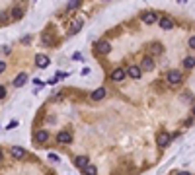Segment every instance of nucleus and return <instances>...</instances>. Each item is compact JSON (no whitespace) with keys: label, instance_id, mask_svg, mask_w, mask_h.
I'll list each match as a JSON object with an SVG mask.
<instances>
[{"label":"nucleus","instance_id":"f257e3e1","mask_svg":"<svg viewBox=\"0 0 195 175\" xmlns=\"http://www.w3.org/2000/svg\"><path fill=\"white\" fill-rule=\"evenodd\" d=\"M166 80H168L170 86H178L179 82H182V72H179V70H170Z\"/></svg>","mask_w":195,"mask_h":175},{"label":"nucleus","instance_id":"f03ea898","mask_svg":"<svg viewBox=\"0 0 195 175\" xmlns=\"http://www.w3.org/2000/svg\"><path fill=\"white\" fill-rule=\"evenodd\" d=\"M125 76H127V70H123V68H115L111 72V80L113 82H123Z\"/></svg>","mask_w":195,"mask_h":175},{"label":"nucleus","instance_id":"7ed1b4c3","mask_svg":"<svg viewBox=\"0 0 195 175\" xmlns=\"http://www.w3.org/2000/svg\"><path fill=\"white\" fill-rule=\"evenodd\" d=\"M152 68H154L152 56H144V58H142V64H141V70H142V72H150Z\"/></svg>","mask_w":195,"mask_h":175},{"label":"nucleus","instance_id":"20e7f679","mask_svg":"<svg viewBox=\"0 0 195 175\" xmlns=\"http://www.w3.org/2000/svg\"><path fill=\"white\" fill-rule=\"evenodd\" d=\"M57 142H59V144H70L72 142V134L67 132V130H63V132L57 134Z\"/></svg>","mask_w":195,"mask_h":175},{"label":"nucleus","instance_id":"39448f33","mask_svg":"<svg viewBox=\"0 0 195 175\" xmlns=\"http://www.w3.org/2000/svg\"><path fill=\"white\" fill-rule=\"evenodd\" d=\"M10 154L16 158V159H24V158H26V150L21 148V146H12V148H10Z\"/></svg>","mask_w":195,"mask_h":175},{"label":"nucleus","instance_id":"423d86ee","mask_svg":"<svg viewBox=\"0 0 195 175\" xmlns=\"http://www.w3.org/2000/svg\"><path fill=\"white\" fill-rule=\"evenodd\" d=\"M158 18H156V14L154 12H146V14H142V24H146V25H152L156 24Z\"/></svg>","mask_w":195,"mask_h":175},{"label":"nucleus","instance_id":"0eeeda50","mask_svg":"<svg viewBox=\"0 0 195 175\" xmlns=\"http://www.w3.org/2000/svg\"><path fill=\"white\" fill-rule=\"evenodd\" d=\"M127 76H131L133 80H139V78L142 76L141 66H129V68H127Z\"/></svg>","mask_w":195,"mask_h":175},{"label":"nucleus","instance_id":"6e6552de","mask_svg":"<svg viewBox=\"0 0 195 175\" xmlns=\"http://www.w3.org/2000/svg\"><path fill=\"white\" fill-rule=\"evenodd\" d=\"M170 140H172V136L170 134H166V132H162V134H158V148H164V146H168L170 144Z\"/></svg>","mask_w":195,"mask_h":175},{"label":"nucleus","instance_id":"1a4fd4ad","mask_svg":"<svg viewBox=\"0 0 195 175\" xmlns=\"http://www.w3.org/2000/svg\"><path fill=\"white\" fill-rule=\"evenodd\" d=\"M35 64H37L39 68H47V66H49V56L37 55V56H35Z\"/></svg>","mask_w":195,"mask_h":175},{"label":"nucleus","instance_id":"9d476101","mask_svg":"<svg viewBox=\"0 0 195 175\" xmlns=\"http://www.w3.org/2000/svg\"><path fill=\"white\" fill-rule=\"evenodd\" d=\"M98 51H100L102 55L111 53V45H109V41H100V43H98Z\"/></svg>","mask_w":195,"mask_h":175},{"label":"nucleus","instance_id":"9b49d317","mask_svg":"<svg viewBox=\"0 0 195 175\" xmlns=\"http://www.w3.org/2000/svg\"><path fill=\"white\" fill-rule=\"evenodd\" d=\"M105 97V88H98V90L92 92V99L94 101H102Z\"/></svg>","mask_w":195,"mask_h":175},{"label":"nucleus","instance_id":"f8f14e48","mask_svg":"<svg viewBox=\"0 0 195 175\" xmlns=\"http://www.w3.org/2000/svg\"><path fill=\"white\" fill-rule=\"evenodd\" d=\"M158 25H160L162 29H166V31H168V29L174 27V21H172L170 18H160V20H158Z\"/></svg>","mask_w":195,"mask_h":175},{"label":"nucleus","instance_id":"ddd939ff","mask_svg":"<svg viewBox=\"0 0 195 175\" xmlns=\"http://www.w3.org/2000/svg\"><path fill=\"white\" fill-rule=\"evenodd\" d=\"M88 164H90V162H88V158H86V156H76V158H74V165L80 167V169H82V167H86Z\"/></svg>","mask_w":195,"mask_h":175},{"label":"nucleus","instance_id":"4468645a","mask_svg":"<svg viewBox=\"0 0 195 175\" xmlns=\"http://www.w3.org/2000/svg\"><path fill=\"white\" fill-rule=\"evenodd\" d=\"M24 8L21 6H16V8H12V20H21L24 18Z\"/></svg>","mask_w":195,"mask_h":175},{"label":"nucleus","instance_id":"2eb2a0df","mask_svg":"<svg viewBox=\"0 0 195 175\" xmlns=\"http://www.w3.org/2000/svg\"><path fill=\"white\" fill-rule=\"evenodd\" d=\"M26 82H27V76L24 74V72H20V74L16 76V80H14V86H16V88H21Z\"/></svg>","mask_w":195,"mask_h":175},{"label":"nucleus","instance_id":"dca6fc26","mask_svg":"<svg viewBox=\"0 0 195 175\" xmlns=\"http://www.w3.org/2000/svg\"><path fill=\"white\" fill-rule=\"evenodd\" d=\"M82 24H84L82 20H76L74 24H72V29L68 31V35H76V33H78V31H80V29H82Z\"/></svg>","mask_w":195,"mask_h":175},{"label":"nucleus","instance_id":"f3484780","mask_svg":"<svg viewBox=\"0 0 195 175\" xmlns=\"http://www.w3.org/2000/svg\"><path fill=\"white\" fill-rule=\"evenodd\" d=\"M35 140H37L39 144L47 142V140H49V132H47V130H39V132H37V136H35Z\"/></svg>","mask_w":195,"mask_h":175},{"label":"nucleus","instance_id":"a211bd4d","mask_svg":"<svg viewBox=\"0 0 195 175\" xmlns=\"http://www.w3.org/2000/svg\"><path fill=\"white\" fill-rule=\"evenodd\" d=\"M82 173H84V175H98V167L88 164L86 167H82Z\"/></svg>","mask_w":195,"mask_h":175},{"label":"nucleus","instance_id":"6ab92c4d","mask_svg":"<svg viewBox=\"0 0 195 175\" xmlns=\"http://www.w3.org/2000/svg\"><path fill=\"white\" fill-rule=\"evenodd\" d=\"M160 53H164V47L160 43H152L150 45V55H160Z\"/></svg>","mask_w":195,"mask_h":175},{"label":"nucleus","instance_id":"aec40b11","mask_svg":"<svg viewBox=\"0 0 195 175\" xmlns=\"http://www.w3.org/2000/svg\"><path fill=\"white\" fill-rule=\"evenodd\" d=\"M193 66H195V56H185V58H183V68L189 70V68H193Z\"/></svg>","mask_w":195,"mask_h":175},{"label":"nucleus","instance_id":"412c9836","mask_svg":"<svg viewBox=\"0 0 195 175\" xmlns=\"http://www.w3.org/2000/svg\"><path fill=\"white\" fill-rule=\"evenodd\" d=\"M80 2H82V0H68V4H67V8L72 12V10H76L78 8V6H80Z\"/></svg>","mask_w":195,"mask_h":175},{"label":"nucleus","instance_id":"4be33fe9","mask_svg":"<svg viewBox=\"0 0 195 175\" xmlns=\"http://www.w3.org/2000/svg\"><path fill=\"white\" fill-rule=\"evenodd\" d=\"M43 43H45V45H51V35H49V33H43Z\"/></svg>","mask_w":195,"mask_h":175},{"label":"nucleus","instance_id":"5701e85b","mask_svg":"<svg viewBox=\"0 0 195 175\" xmlns=\"http://www.w3.org/2000/svg\"><path fill=\"white\" fill-rule=\"evenodd\" d=\"M6 20H8V12H0V24L6 21Z\"/></svg>","mask_w":195,"mask_h":175},{"label":"nucleus","instance_id":"b1692460","mask_svg":"<svg viewBox=\"0 0 195 175\" xmlns=\"http://www.w3.org/2000/svg\"><path fill=\"white\" fill-rule=\"evenodd\" d=\"M6 96V90H4V86H0V99H4Z\"/></svg>","mask_w":195,"mask_h":175},{"label":"nucleus","instance_id":"393cba45","mask_svg":"<svg viewBox=\"0 0 195 175\" xmlns=\"http://www.w3.org/2000/svg\"><path fill=\"white\" fill-rule=\"evenodd\" d=\"M4 70H6V62H2V61H0V74H2Z\"/></svg>","mask_w":195,"mask_h":175},{"label":"nucleus","instance_id":"a878e982","mask_svg":"<svg viewBox=\"0 0 195 175\" xmlns=\"http://www.w3.org/2000/svg\"><path fill=\"white\" fill-rule=\"evenodd\" d=\"M189 47H191V49H195V35H193V37L189 39Z\"/></svg>","mask_w":195,"mask_h":175},{"label":"nucleus","instance_id":"bb28decb","mask_svg":"<svg viewBox=\"0 0 195 175\" xmlns=\"http://www.w3.org/2000/svg\"><path fill=\"white\" fill-rule=\"evenodd\" d=\"M72 58H74V61H80L82 55H80V53H74V55H72Z\"/></svg>","mask_w":195,"mask_h":175},{"label":"nucleus","instance_id":"cd10ccee","mask_svg":"<svg viewBox=\"0 0 195 175\" xmlns=\"http://www.w3.org/2000/svg\"><path fill=\"white\" fill-rule=\"evenodd\" d=\"M178 175H191V173H189V171H179Z\"/></svg>","mask_w":195,"mask_h":175},{"label":"nucleus","instance_id":"c85d7f7f","mask_svg":"<svg viewBox=\"0 0 195 175\" xmlns=\"http://www.w3.org/2000/svg\"><path fill=\"white\" fill-rule=\"evenodd\" d=\"M2 158H4V156H2V152H0V162H2Z\"/></svg>","mask_w":195,"mask_h":175}]
</instances>
